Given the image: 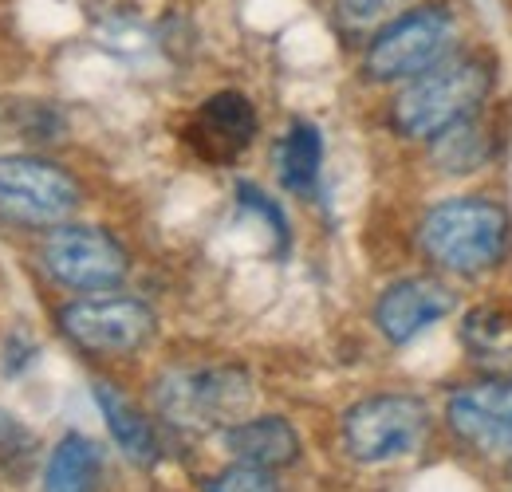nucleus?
I'll return each mask as SVG.
<instances>
[{
	"mask_svg": "<svg viewBox=\"0 0 512 492\" xmlns=\"http://www.w3.org/2000/svg\"><path fill=\"white\" fill-rule=\"evenodd\" d=\"M497 91V60L481 48H461L438 67L394 87L386 103V126L406 142H430L446 126L489 111Z\"/></svg>",
	"mask_w": 512,
	"mask_h": 492,
	"instance_id": "f257e3e1",
	"label": "nucleus"
},
{
	"mask_svg": "<svg viewBox=\"0 0 512 492\" xmlns=\"http://www.w3.org/2000/svg\"><path fill=\"white\" fill-rule=\"evenodd\" d=\"M512 245V217L497 197L461 193L430 205L418 221L422 256L446 276H485Z\"/></svg>",
	"mask_w": 512,
	"mask_h": 492,
	"instance_id": "f03ea898",
	"label": "nucleus"
},
{
	"mask_svg": "<svg viewBox=\"0 0 512 492\" xmlns=\"http://www.w3.org/2000/svg\"><path fill=\"white\" fill-rule=\"evenodd\" d=\"M465 48V20L453 0H418L359 48V75L375 87H402Z\"/></svg>",
	"mask_w": 512,
	"mask_h": 492,
	"instance_id": "7ed1b4c3",
	"label": "nucleus"
},
{
	"mask_svg": "<svg viewBox=\"0 0 512 492\" xmlns=\"http://www.w3.org/2000/svg\"><path fill=\"white\" fill-rule=\"evenodd\" d=\"M430 430H434V410L426 398H418L410 390L367 394V398L351 402L339 422L343 449L359 465H386V461L410 457L426 445Z\"/></svg>",
	"mask_w": 512,
	"mask_h": 492,
	"instance_id": "20e7f679",
	"label": "nucleus"
},
{
	"mask_svg": "<svg viewBox=\"0 0 512 492\" xmlns=\"http://www.w3.org/2000/svg\"><path fill=\"white\" fill-rule=\"evenodd\" d=\"M36 264L56 288H64L71 296L115 292L130 276L127 245L111 229L91 225V221H75V217L40 233Z\"/></svg>",
	"mask_w": 512,
	"mask_h": 492,
	"instance_id": "39448f33",
	"label": "nucleus"
},
{
	"mask_svg": "<svg viewBox=\"0 0 512 492\" xmlns=\"http://www.w3.org/2000/svg\"><path fill=\"white\" fill-rule=\"evenodd\" d=\"M83 205V182L48 154H0V225L48 233Z\"/></svg>",
	"mask_w": 512,
	"mask_h": 492,
	"instance_id": "423d86ee",
	"label": "nucleus"
},
{
	"mask_svg": "<svg viewBox=\"0 0 512 492\" xmlns=\"http://www.w3.org/2000/svg\"><path fill=\"white\" fill-rule=\"evenodd\" d=\"M56 327L67 343L95 359H127L154 343L158 311L127 292L71 296L56 308Z\"/></svg>",
	"mask_w": 512,
	"mask_h": 492,
	"instance_id": "0eeeda50",
	"label": "nucleus"
},
{
	"mask_svg": "<svg viewBox=\"0 0 512 492\" xmlns=\"http://www.w3.org/2000/svg\"><path fill=\"white\" fill-rule=\"evenodd\" d=\"M249 402L253 378L241 367H178L154 382V406L178 430H225Z\"/></svg>",
	"mask_w": 512,
	"mask_h": 492,
	"instance_id": "6e6552de",
	"label": "nucleus"
},
{
	"mask_svg": "<svg viewBox=\"0 0 512 492\" xmlns=\"http://www.w3.org/2000/svg\"><path fill=\"white\" fill-rule=\"evenodd\" d=\"M449 433L477 453H512V374L461 382L442 406Z\"/></svg>",
	"mask_w": 512,
	"mask_h": 492,
	"instance_id": "1a4fd4ad",
	"label": "nucleus"
},
{
	"mask_svg": "<svg viewBox=\"0 0 512 492\" xmlns=\"http://www.w3.org/2000/svg\"><path fill=\"white\" fill-rule=\"evenodd\" d=\"M260 134V115L253 99L237 87H221L205 95L182 126L190 154L205 166H233Z\"/></svg>",
	"mask_w": 512,
	"mask_h": 492,
	"instance_id": "9d476101",
	"label": "nucleus"
},
{
	"mask_svg": "<svg viewBox=\"0 0 512 492\" xmlns=\"http://www.w3.org/2000/svg\"><path fill=\"white\" fill-rule=\"evenodd\" d=\"M457 308V292L438 276H398L375 296L371 323L390 347L414 343L422 331L438 327Z\"/></svg>",
	"mask_w": 512,
	"mask_h": 492,
	"instance_id": "9b49d317",
	"label": "nucleus"
},
{
	"mask_svg": "<svg viewBox=\"0 0 512 492\" xmlns=\"http://www.w3.org/2000/svg\"><path fill=\"white\" fill-rule=\"evenodd\" d=\"M225 449L233 461L245 465H260V469H288L300 461L304 441L300 430L280 418V414H256V418H241L233 426H225Z\"/></svg>",
	"mask_w": 512,
	"mask_h": 492,
	"instance_id": "f8f14e48",
	"label": "nucleus"
},
{
	"mask_svg": "<svg viewBox=\"0 0 512 492\" xmlns=\"http://www.w3.org/2000/svg\"><path fill=\"white\" fill-rule=\"evenodd\" d=\"M501 150V138H497V126L489 123V115H469L461 123L446 126L442 134H434L426 142V154H430V166L446 178H469V174H481L493 166Z\"/></svg>",
	"mask_w": 512,
	"mask_h": 492,
	"instance_id": "ddd939ff",
	"label": "nucleus"
},
{
	"mask_svg": "<svg viewBox=\"0 0 512 492\" xmlns=\"http://www.w3.org/2000/svg\"><path fill=\"white\" fill-rule=\"evenodd\" d=\"M91 394H95V406H99L107 430L115 437V445L127 453L134 465H142V469L154 465L162 457V441H158V433L150 426V418L130 402L119 386H111V382H95Z\"/></svg>",
	"mask_w": 512,
	"mask_h": 492,
	"instance_id": "4468645a",
	"label": "nucleus"
},
{
	"mask_svg": "<svg viewBox=\"0 0 512 492\" xmlns=\"http://www.w3.org/2000/svg\"><path fill=\"white\" fill-rule=\"evenodd\" d=\"M272 162H276V178L288 193L296 197H316L323 174V134L316 123L308 119H292L288 130L280 134L276 150H272Z\"/></svg>",
	"mask_w": 512,
	"mask_h": 492,
	"instance_id": "2eb2a0df",
	"label": "nucleus"
},
{
	"mask_svg": "<svg viewBox=\"0 0 512 492\" xmlns=\"http://www.w3.org/2000/svg\"><path fill=\"white\" fill-rule=\"evenodd\" d=\"M103 477V449L87 433H64L48 457L44 492H95Z\"/></svg>",
	"mask_w": 512,
	"mask_h": 492,
	"instance_id": "dca6fc26",
	"label": "nucleus"
},
{
	"mask_svg": "<svg viewBox=\"0 0 512 492\" xmlns=\"http://www.w3.org/2000/svg\"><path fill=\"white\" fill-rule=\"evenodd\" d=\"M418 0H327V20L343 44L363 48L383 24H390L398 12H406Z\"/></svg>",
	"mask_w": 512,
	"mask_h": 492,
	"instance_id": "f3484780",
	"label": "nucleus"
},
{
	"mask_svg": "<svg viewBox=\"0 0 512 492\" xmlns=\"http://www.w3.org/2000/svg\"><path fill=\"white\" fill-rule=\"evenodd\" d=\"M461 343H465L477 359H485V355L505 359V355L512 351V323L501 315V311L473 308L465 319H461Z\"/></svg>",
	"mask_w": 512,
	"mask_h": 492,
	"instance_id": "a211bd4d",
	"label": "nucleus"
},
{
	"mask_svg": "<svg viewBox=\"0 0 512 492\" xmlns=\"http://www.w3.org/2000/svg\"><path fill=\"white\" fill-rule=\"evenodd\" d=\"M205 492H280V481H276L272 469L233 461L229 469H221L205 481Z\"/></svg>",
	"mask_w": 512,
	"mask_h": 492,
	"instance_id": "6ab92c4d",
	"label": "nucleus"
},
{
	"mask_svg": "<svg viewBox=\"0 0 512 492\" xmlns=\"http://www.w3.org/2000/svg\"><path fill=\"white\" fill-rule=\"evenodd\" d=\"M32 457H36V441H32V433L24 430L16 418H8V414L0 410V469H8V473H24Z\"/></svg>",
	"mask_w": 512,
	"mask_h": 492,
	"instance_id": "aec40b11",
	"label": "nucleus"
},
{
	"mask_svg": "<svg viewBox=\"0 0 512 492\" xmlns=\"http://www.w3.org/2000/svg\"><path fill=\"white\" fill-rule=\"evenodd\" d=\"M237 201L245 205V209H253V213H260L264 221H268V229L276 233V241H280V248H288V217H284V209L264 193V189H256L253 182H241L237 185Z\"/></svg>",
	"mask_w": 512,
	"mask_h": 492,
	"instance_id": "412c9836",
	"label": "nucleus"
},
{
	"mask_svg": "<svg viewBox=\"0 0 512 492\" xmlns=\"http://www.w3.org/2000/svg\"><path fill=\"white\" fill-rule=\"evenodd\" d=\"M509 469H512V457H509Z\"/></svg>",
	"mask_w": 512,
	"mask_h": 492,
	"instance_id": "4be33fe9",
	"label": "nucleus"
}]
</instances>
